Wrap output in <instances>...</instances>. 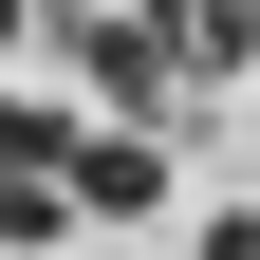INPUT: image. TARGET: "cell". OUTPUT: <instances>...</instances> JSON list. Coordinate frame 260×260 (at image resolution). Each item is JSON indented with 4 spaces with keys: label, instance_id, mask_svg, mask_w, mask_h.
<instances>
[{
    "label": "cell",
    "instance_id": "6da1fadb",
    "mask_svg": "<svg viewBox=\"0 0 260 260\" xmlns=\"http://www.w3.org/2000/svg\"><path fill=\"white\" fill-rule=\"evenodd\" d=\"M93 93H112V112L149 130V112H168V93H186V56L149 38V19H130V0H93Z\"/></svg>",
    "mask_w": 260,
    "mask_h": 260
},
{
    "label": "cell",
    "instance_id": "7a4b0ae2",
    "mask_svg": "<svg viewBox=\"0 0 260 260\" xmlns=\"http://www.w3.org/2000/svg\"><path fill=\"white\" fill-rule=\"evenodd\" d=\"M130 19H149L186 75H242V56H260V0H130Z\"/></svg>",
    "mask_w": 260,
    "mask_h": 260
},
{
    "label": "cell",
    "instance_id": "3957f363",
    "mask_svg": "<svg viewBox=\"0 0 260 260\" xmlns=\"http://www.w3.org/2000/svg\"><path fill=\"white\" fill-rule=\"evenodd\" d=\"M75 205L93 223H149V205H168V149H149V130H93V149H75Z\"/></svg>",
    "mask_w": 260,
    "mask_h": 260
},
{
    "label": "cell",
    "instance_id": "277c9868",
    "mask_svg": "<svg viewBox=\"0 0 260 260\" xmlns=\"http://www.w3.org/2000/svg\"><path fill=\"white\" fill-rule=\"evenodd\" d=\"M56 223H75V186L56 168H0V242H56Z\"/></svg>",
    "mask_w": 260,
    "mask_h": 260
},
{
    "label": "cell",
    "instance_id": "5b68a950",
    "mask_svg": "<svg viewBox=\"0 0 260 260\" xmlns=\"http://www.w3.org/2000/svg\"><path fill=\"white\" fill-rule=\"evenodd\" d=\"M205 260H260V223H205Z\"/></svg>",
    "mask_w": 260,
    "mask_h": 260
},
{
    "label": "cell",
    "instance_id": "8992f818",
    "mask_svg": "<svg viewBox=\"0 0 260 260\" xmlns=\"http://www.w3.org/2000/svg\"><path fill=\"white\" fill-rule=\"evenodd\" d=\"M0 38H19V0H0Z\"/></svg>",
    "mask_w": 260,
    "mask_h": 260
}]
</instances>
